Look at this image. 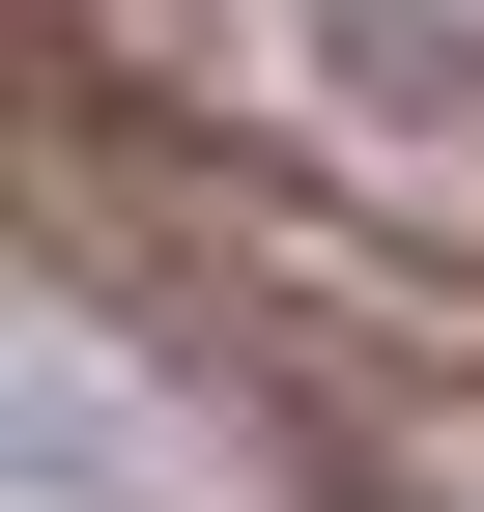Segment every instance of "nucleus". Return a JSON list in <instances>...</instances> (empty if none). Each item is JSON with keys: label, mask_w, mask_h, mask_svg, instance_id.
<instances>
[{"label": "nucleus", "mask_w": 484, "mask_h": 512, "mask_svg": "<svg viewBox=\"0 0 484 512\" xmlns=\"http://www.w3.org/2000/svg\"><path fill=\"white\" fill-rule=\"evenodd\" d=\"M285 427H314V484H342V512H484V399H399V370H342V342H314V370H285Z\"/></svg>", "instance_id": "nucleus-1"}]
</instances>
